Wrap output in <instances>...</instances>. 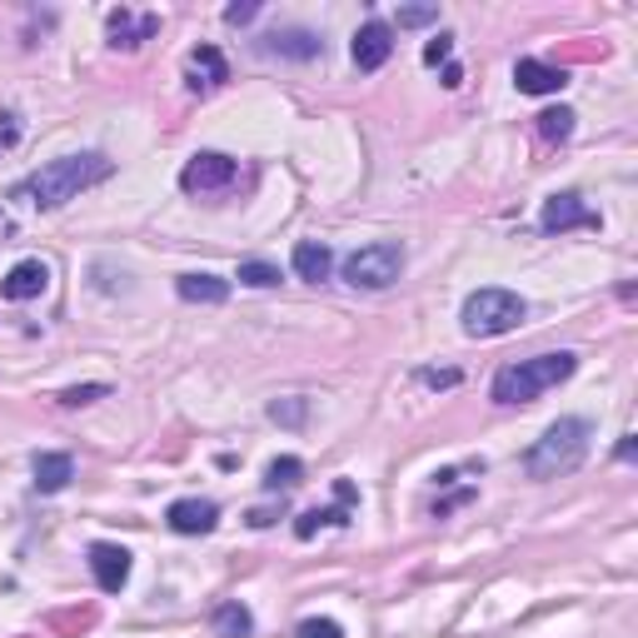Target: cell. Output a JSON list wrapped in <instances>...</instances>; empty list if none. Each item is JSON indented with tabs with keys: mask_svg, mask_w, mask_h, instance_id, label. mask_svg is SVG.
<instances>
[{
	"mask_svg": "<svg viewBox=\"0 0 638 638\" xmlns=\"http://www.w3.org/2000/svg\"><path fill=\"white\" fill-rule=\"evenodd\" d=\"M115 175V165H110L100 150H81V155H60V160H50V165H40L36 175H25L21 185H15V200H30L36 210H56V205L75 200L81 189L100 185V180Z\"/></svg>",
	"mask_w": 638,
	"mask_h": 638,
	"instance_id": "cell-1",
	"label": "cell"
},
{
	"mask_svg": "<svg viewBox=\"0 0 638 638\" xmlns=\"http://www.w3.org/2000/svg\"><path fill=\"white\" fill-rule=\"evenodd\" d=\"M589 444H593L589 419H559V425H549L544 434L533 439V450L524 454V469H529V479H564V474H574L589 459Z\"/></svg>",
	"mask_w": 638,
	"mask_h": 638,
	"instance_id": "cell-2",
	"label": "cell"
},
{
	"mask_svg": "<svg viewBox=\"0 0 638 638\" xmlns=\"http://www.w3.org/2000/svg\"><path fill=\"white\" fill-rule=\"evenodd\" d=\"M579 369V355H533V359H519V365H504L494 375V404H533L544 390L564 384L568 375Z\"/></svg>",
	"mask_w": 638,
	"mask_h": 638,
	"instance_id": "cell-3",
	"label": "cell"
},
{
	"mask_svg": "<svg viewBox=\"0 0 638 638\" xmlns=\"http://www.w3.org/2000/svg\"><path fill=\"white\" fill-rule=\"evenodd\" d=\"M524 315H529V305H524L514 290H499V284L474 290V295L464 299V309H459L464 334H469V340H499V334L519 330Z\"/></svg>",
	"mask_w": 638,
	"mask_h": 638,
	"instance_id": "cell-4",
	"label": "cell"
},
{
	"mask_svg": "<svg viewBox=\"0 0 638 638\" xmlns=\"http://www.w3.org/2000/svg\"><path fill=\"white\" fill-rule=\"evenodd\" d=\"M404 274V249L394 240H379V245H365L344 260V280L355 290H390Z\"/></svg>",
	"mask_w": 638,
	"mask_h": 638,
	"instance_id": "cell-5",
	"label": "cell"
},
{
	"mask_svg": "<svg viewBox=\"0 0 638 638\" xmlns=\"http://www.w3.org/2000/svg\"><path fill=\"white\" fill-rule=\"evenodd\" d=\"M235 180H240V165L220 150L189 155L185 170H180V189H185V195H220V189H230Z\"/></svg>",
	"mask_w": 638,
	"mask_h": 638,
	"instance_id": "cell-6",
	"label": "cell"
},
{
	"mask_svg": "<svg viewBox=\"0 0 638 638\" xmlns=\"http://www.w3.org/2000/svg\"><path fill=\"white\" fill-rule=\"evenodd\" d=\"M539 225H544V235H564V230H599V214L589 210V205L574 195V189H564V195H549L544 200V214H539Z\"/></svg>",
	"mask_w": 638,
	"mask_h": 638,
	"instance_id": "cell-7",
	"label": "cell"
},
{
	"mask_svg": "<svg viewBox=\"0 0 638 638\" xmlns=\"http://www.w3.org/2000/svg\"><path fill=\"white\" fill-rule=\"evenodd\" d=\"M260 50L265 56H280V60H319L324 56V40L315 30H305V25H284V30H270L260 40Z\"/></svg>",
	"mask_w": 638,
	"mask_h": 638,
	"instance_id": "cell-8",
	"label": "cell"
},
{
	"mask_svg": "<svg viewBox=\"0 0 638 638\" xmlns=\"http://www.w3.org/2000/svg\"><path fill=\"white\" fill-rule=\"evenodd\" d=\"M90 574L100 584V593H120L131 584V549L120 544H95L90 549Z\"/></svg>",
	"mask_w": 638,
	"mask_h": 638,
	"instance_id": "cell-9",
	"label": "cell"
},
{
	"mask_svg": "<svg viewBox=\"0 0 638 638\" xmlns=\"http://www.w3.org/2000/svg\"><path fill=\"white\" fill-rule=\"evenodd\" d=\"M349 56H355L359 71H379L384 60L394 56V30L384 21H369L355 30V46H349Z\"/></svg>",
	"mask_w": 638,
	"mask_h": 638,
	"instance_id": "cell-10",
	"label": "cell"
},
{
	"mask_svg": "<svg viewBox=\"0 0 638 638\" xmlns=\"http://www.w3.org/2000/svg\"><path fill=\"white\" fill-rule=\"evenodd\" d=\"M165 524L175 533H210L220 524V504H210V499H175L165 508Z\"/></svg>",
	"mask_w": 638,
	"mask_h": 638,
	"instance_id": "cell-11",
	"label": "cell"
},
{
	"mask_svg": "<svg viewBox=\"0 0 638 638\" xmlns=\"http://www.w3.org/2000/svg\"><path fill=\"white\" fill-rule=\"evenodd\" d=\"M46 284H50V270H46V265H40V260H21L11 274H5V280H0V295L15 299V305H25V299L46 295Z\"/></svg>",
	"mask_w": 638,
	"mask_h": 638,
	"instance_id": "cell-12",
	"label": "cell"
},
{
	"mask_svg": "<svg viewBox=\"0 0 638 638\" xmlns=\"http://www.w3.org/2000/svg\"><path fill=\"white\" fill-rule=\"evenodd\" d=\"M514 85H519L524 95H559L568 85V75L559 71V65H544V60H519V65H514Z\"/></svg>",
	"mask_w": 638,
	"mask_h": 638,
	"instance_id": "cell-13",
	"label": "cell"
},
{
	"mask_svg": "<svg viewBox=\"0 0 638 638\" xmlns=\"http://www.w3.org/2000/svg\"><path fill=\"white\" fill-rule=\"evenodd\" d=\"M230 81V65L214 46H195L189 50V90H214Z\"/></svg>",
	"mask_w": 638,
	"mask_h": 638,
	"instance_id": "cell-14",
	"label": "cell"
},
{
	"mask_svg": "<svg viewBox=\"0 0 638 638\" xmlns=\"http://www.w3.org/2000/svg\"><path fill=\"white\" fill-rule=\"evenodd\" d=\"M175 290H180V299L185 305H225L230 299V280H220V274H180L175 280Z\"/></svg>",
	"mask_w": 638,
	"mask_h": 638,
	"instance_id": "cell-15",
	"label": "cell"
},
{
	"mask_svg": "<svg viewBox=\"0 0 638 638\" xmlns=\"http://www.w3.org/2000/svg\"><path fill=\"white\" fill-rule=\"evenodd\" d=\"M155 30H160V21H155V15H140V21H135L125 5H120V11H110V36H115L110 46H115V50H135L140 40H150Z\"/></svg>",
	"mask_w": 638,
	"mask_h": 638,
	"instance_id": "cell-16",
	"label": "cell"
},
{
	"mask_svg": "<svg viewBox=\"0 0 638 638\" xmlns=\"http://www.w3.org/2000/svg\"><path fill=\"white\" fill-rule=\"evenodd\" d=\"M330 270H334L330 245H319V240H299L295 245V274L299 280L319 284V280H330Z\"/></svg>",
	"mask_w": 638,
	"mask_h": 638,
	"instance_id": "cell-17",
	"label": "cell"
},
{
	"mask_svg": "<svg viewBox=\"0 0 638 638\" xmlns=\"http://www.w3.org/2000/svg\"><path fill=\"white\" fill-rule=\"evenodd\" d=\"M71 479H75L71 454H36V489L40 494H60Z\"/></svg>",
	"mask_w": 638,
	"mask_h": 638,
	"instance_id": "cell-18",
	"label": "cell"
},
{
	"mask_svg": "<svg viewBox=\"0 0 638 638\" xmlns=\"http://www.w3.org/2000/svg\"><path fill=\"white\" fill-rule=\"evenodd\" d=\"M249 628H255V618H249L245 603H220L214 609V634L220 638H249Z\"/></svg>",
	"mask_w": 638,
	"mask_h": 638,
	"instance_id": "cell-19",
	"label": "cell"
},
{
	"mask_svg": "<svg viewBox=\"0 0 638 638\" xmlns=\"http://www.w3.org/2000/svg\"><path fill=\"white\" fill-rule=\"evenodd\" d=\"M299 479H305V464H299L295 454H284V459H274L270 469H265V489H270V494H280V489H295Z\"/></svg>",
	"mask_w": 638,
	"mask_h": 638,
	"instance_id": "cell-20",
	"label": "cell"
},
{
	"mask_svg": "<svg viewBox=\"0 0 638 638\" xmlns=\"http://www.w3.org/2000/svg\"><path fill=\"white\" fill-rule=\"evenodd\" d=\"M539 135H544L549 145H564L568 135H574V110H568V106L544 110V115H539Z\"/></svg>",
	"mask_w": 638,
	"mask_h": 638,
	"instance_id": "cell-21",
	"label": "cell"
},
{
	"mask_svg": "<svg viewBox=\"0 0 638 638\" xmlns=\"http://www.w3.org/2000/svg\"><path fill=\"white\" fill-rule=\"evenodd\" d=\"M240 284H249V290H274V284H280V270H274L270 260H240Z\"/></svg>",
	"mask_w": 638,
	"mask_h": 638,
	"instance_id": "cell-22",
	"label": "cell"
},
{
	"mask_svg": "<svg viewBox=\"0 0 638 638\" xmlns=\"http://www.w3.org/2000/svg\"><path fill=\"white\" fill-rule=\"evenodd\" d=\"M319 524H349V519H344V508H309V514H299L295 533H299V539H315Z\"/></svg>",
	"mask_w": 638,
	"mask_h": 638,
	"instance_id": "cell-23",
	"label": "cell"
},
{
	"mask_svg": "<svg viewBox=\"0 0 638 638\" xmlns=\"http://www.w3.org/2000/svg\"><path fill=\"white\" fill-rule=\"evenodd\" d=\"M110 384H75V390L60 394V404H71V409H81V404H95V400H106Z\"/></svg>",
	"mask_w": 638,
	"mask_h": 638,
	"instance_id": "cell-24",
	"label": "cell"
},
{
	"mask_svg": "<svg viewBox=\"0 0 638 638\" xmlns=\"http://www.w3.org/2000/svg\"><path fill=\"white\" fill-rule=\"evenodd\" d=\"M270 419L274 425H305V400H274Z\"/></svg>",
	"mask_w": 638,
	"mask_h": 638,
	"instance_id": "cell-25",
	"label": "cell"
},
{
	"mask_svg": "<svg viewBox=\"0 0 638 638\" xmlns=\"http://www.w3.org/2000/svg\"><path fill=\"white\" fill-rule=\"evenodd\" d=\"M299 638H344V628L334 618H305L299 624Z\"/></svg>",
	"mask_w": 638,
	"mask_h": 638,
	"instance_id": "cell-26",
	"label": "cell"
},
{
	"mask_svg": "<svg viewBox=\"0 0 638 638\" xmlns=\"http://www.w3.org/2000/svg\"><path fill=\"white\" fill-rule=\"evenodd\" d=\"M450 56H454V36H434L425 46V65H450Z\"/></svg>",
	"mask_w": 638,
	"mask_h": 638,
	"instance_id": "cell-27",
	"label": "cell"
},
{
	"mask_svg": "<svg viewBox=\"0 0 638 638\" xmlns=\"http://www.w3.org/2000/svg\"><path fill=\"white\" fill-rule=\"evenodd\" d=\"M429 21H439L434 5H409V11H400V25H429Z\"/></svg>",
	"mask_w": 638,
	"mask_h": 638,
	"instance_id": "cell-28",
	"label": "cell"
},
{
	"mask_svg": "<svg viewBox=\"0 0 638 638\" xmlns=\"http://www.w3.org/2000/svg\"><path fill=\"white\" fill-rule=\"evenodd\" d=\"M425 384H434V390H450V384H459V369H425Z\"/></svg>",
	"mask_w": 638,
	"mask_h": 638,
	"instance_id": "cell-29",
	"label": "cell"
},
{
	"mask_svg": "<svg viewBox=\"0 0 638 638\" xmlns=\"http://www.w3.org/2000/svg\"><path fill=\"white\" fill-rule=\"evenodd\" d=\"M255 15H260V5H255V0H249V5H225V21L230 25H249Z\"/></svg>",
	"mask_w": 638,
	"mask_h": 638,
	"instance_id": "cell-30",
	"label": "cell"
},
{
	"mask_svg": "<svg viewBox=\"0 0 638 638\" xmlns=\"http://www.w3.org/2000/svg\"><path fill=\"white\" fill-rule=\"evenodd\" d=\"M444 85H450V90H459V85H464V71H459V65H444Z\"/></svg>",
	"mask_w": 638,
	"mask_h": 638,
	"instance_id": "cell-31",
	"label": "cell"
},
{
	"mask_svg": "<svg viewBox=\"0 0 638 638\" xmlns=\"http://www.w3.org/2000/svg\"><path fill=\"white\" fill-rule=\"evenodd\" d=\"M334 494H340V504H355V484H349V479H340V484H334Z\"/></svg>",
	"mask_w": 638,
	"mask_h": 638,
	"instance_id": "cell-32",
	"label": "cell"
}]
</instances>
